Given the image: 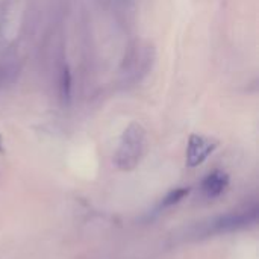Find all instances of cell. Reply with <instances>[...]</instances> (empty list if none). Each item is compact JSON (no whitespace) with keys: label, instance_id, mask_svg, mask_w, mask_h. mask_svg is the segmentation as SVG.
<instances>
[{"label":"cell","instance_id":"cell-3","mask_svg":"<svg viewBox=\"0 0 259 259\" xmlns=\"http://www.w3.org/2000/svg\"><path fill=\"white\" fill-rule=\"evenodd\" d=\"M150 64V56H149V47H141L140 42H137L135 47H131L129 53L126 55L123 61V68L127 71H141L146 73Z\"/></svg>","mask_w":259,"mask_h":259},{"label":"cell","instance_id":"cell-1","mask_svg":"<svg viewBox=\"0 0 259 259\" xmlns=\"http://www.w3.org/2000/svg\"><path fill=\"white\" fill-rule=\"evenodd\" d=\"M146 131L140 123H131L120 140V146L114 156L115 165L123 171L134 170L146 153Z\"/></svg>","mask_w":259,"mask_h":259},{"label":"cell","instance_id":"cell-2","mask_svg":"<svg viewBox=\"0 0 259 259\" xmlns=\"http://www.w3.org/2000/svg\"><path fill=\"white\" fill-rule=\"evenodd\" d=\"M217 146L219 143L212 138H208L199 134L190 135L188 146H187V165L191 168L199 167L209 158V155H212Z\"/></svg>","mask_w":259,"mask_h":259},{"label":"cell","instance_id":"cell-5","mask_svg":"<svg viewBox=\"0 0 259 259\" xmlns=\"http://www.w3.org/2000/svg\"><path fill=\"white\" fill-rule=\"evenodd\" d=\"M229 184V178L226 173L220 171V170H215L212 173H209L203 182H202V191L208 196V197H217L220 196L226 187Z\"/></svg>","mask_w":259,"mask_h":259},{"label":"cell","instance_id":"cell-4","mask_svg":"<svg viewBox=\"0 0 259 259\" xmlns=\"http://www.w3.org/2000/svg\"><path fill=\"white\" fill-rule=\"evenodd\" d=\"M255 220H256V211L247 212V214H229V215L219 219L215 222L214 228L219 232H226V231L244 228L246 225H249L250 222H255Z\"/></svg>","mask_w":259,"mask_h":259},{"label":"cell","instance_id":"cell-7","mask_svg":"<svg viewBox=\"0 0 259 259\" xmlns=\"http://www.w3.org/2000/svg\"><path fill=\"white\" fill-rule=\"evenodd\" d=\"M188 194H190V188H176V190L170 191V193L165 196V199H164V202H162V206L176 205V203H179L181 200H184Z\"/></svg>","mask_w":259,"mask_h":259},{"label":"cell","instance_id":"cell-6","mask_svg":"<svg viewBox=\"0 0 259 259\" xmlns=\"http://www.w3.org/2000/svg\"><path fill=\"white\" fill-rule=\"evenodd\" d=\"M71 85H73L71 71L68 65L64 64L61 68V74H59V96L64 102H70L71 99Z\"/></svg>","mask_w":259,"mask_h":259},{"label":"cell","instance_id":"cell-8","mask_svg":"<svg viewBox=\"0 0 259 259\" xmlns=\"http://www.w3.org/2000/svg\"><path fill=\"white\" fill-rule=\"evenodd\" d=\"M2 153H5V147H3V138H2V135H0V155Z\"/></svg>","mask_w":259,"mask_h":259}]
</instances>
